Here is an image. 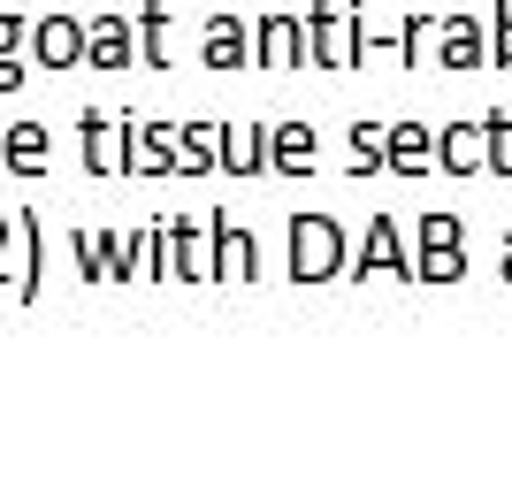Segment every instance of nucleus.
Returning <instances> with one entry per match:
<instances>
[{
    "label": "nucleus",
    "mask_w": 512,
    "mask_h": 489,
    "mask_svg": "<svg viewBox=\"0 0 512 489\" xmlns=\"http://www.w3.org/2000/svg\"><path fill=\"white\" fill-rule=\"evenodd\" d=\"M8 161H16V169H39V161H46L39 130H16V146H8Z\"/></svg>",
    "instance_id": "f257e3e1"
}]
</instances>
